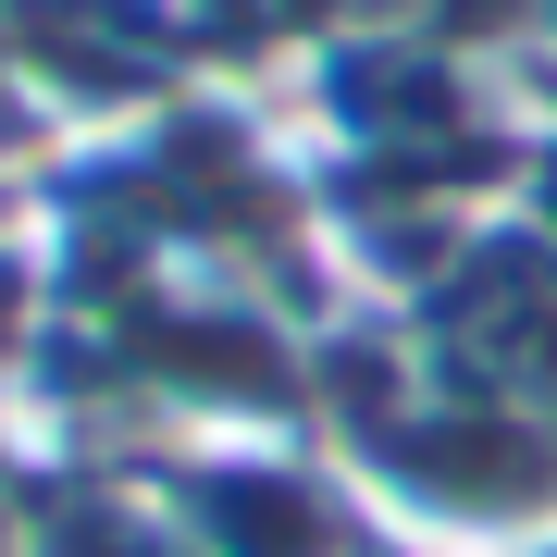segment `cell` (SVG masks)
<instances>
[{"label":"cell","instance_id":"obj_1","mask_svg":"<svg viewBox=\"0 0 557 557\" xmlns=\"http://www.w3.org/2000/svg\"><path fill=\"white\" fill-rule=\"evenodd\" d=\"M25 557H199V533L174 520V496H161L137 458H50L38 545Z\"/></svg>","mask_w":557,"mask_h":557},{"label":"cell","instance_id":"obj_2","mask_svg":"<svg viewBox=\"0 0 557 557\" xmlns=\"http://www.w3.org/2000/svg\"><path fill=\"white\" fill-rule=\"evenodd\" d=\"M483 557H557V520H533V533H508V545H483Z\"/></svg>","mask_w":557,"mask_h":557}]
</instances>
